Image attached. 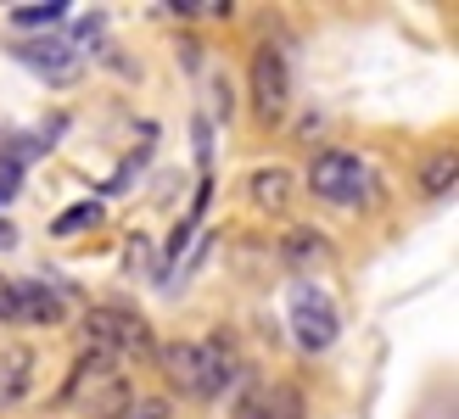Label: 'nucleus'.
<instances>
[{
  "mask_svg": "<svg viewBox=\"0 0 459 419\" xmlns=\"http://www.w3.org/2000/svg\"><path fill=\"white\" fill-rule=\"evenodd\" d=\"M364 184H370V168H364L353 151H319L314 168H308V191H314L319 201H336V207L359 201Z\"/></svg>",
  "mask_w": 459,
  "mask_h": 419,
  "instance_id": "7ed1b4c3",
  "label": "nucleus"
},
{
  "mask_svg": "<svg viewBox=\"0 0 459 419\" xmlns=\"http://www.w3.org/2000/svg\"><path fill=\"white\" fill-rule=\"evenodd\" d=\"M252 101H258L264 118H281V112L291 107V73H286V56L281 51H264L252 56Z\"/></svg>",
  "mask_w": 459,
  "mask_h": 419,
  "instance_id": "20e7f679",
  "label": "nucleus"
},
{
  "mask_svg": "<svg viewBox=\"0 0 459 419\" xmlns=\"http://www.w3.org/2000/svg\"><path fill=\"white\" fill-rule=\"evenodd\" d=\"M12 241H17V229H12V224H0V252H6Z\"/></svg>",
  "mask_w": 459,
  "mask_h": 419,
  "instance_id": "4be33fe9",
  "label": "nucleus"
},
{
  "mask_svg": "<svg viewBox=\"0 0 459 419\" xmlns=\"http://www.w3.org/2000/svg\"><path fill=\"white\" fill-rule=\"evenodd\" d=\"M22 62H29V67H39V73H51V79H67V73H74V51H67L62 39L29 45V51H22Z\"/></svg>",
  "mask_w": 459,
  "mask_h": 419,
  "instance_id": "f8f14e48",
  "label": "nucleus"
},
{
  "mask_svg": "<svg viewBox=\"0 0 459 419\" xmlns=\"http://www.w3.org/2000/svg\"><path fill=\"white\" fill-rule=\"evenodd\" d=\"M196 369H202V398H219L224 386L241 381V358H236V346L224 336H208L196 346Z\"/></svg>",
  "mask_w": 459,
  "mask_h": 419,
  "instance_id": "39448f33",
  "label": "nucleus"
},
{
  "mask_svg": "<svg viewBox=\"0 0 459 419\" xmlns=\"http://www.w3.org/2000/svg\"><path fill=\"white\" fill-rule=\"evenodd\" d=\"M12 319H17V286L0 274V324H12Z\"/></svg>",
  "mask_w": 459,
  "mask_h": 419,
  "instance_id": "6ab92c4d",
  "label": "nucleus"
},
{
  "mask_svg": "<svg viewBox=\"0 0 459 419\" xmlns=\"http://www.w3.org/2000/svg\"><path fill=\"white\" fill-rule=\"evenodd\" d=\"M236 419H269V408H264V398H241V408H236Z\"/></svg>",
  "mask_w": 459,
  "mask_h": 419,
  "instance_id": "aec40b11",
  "label": "nucleus"
},
{
  "mask_svg": "<svg viewBox=\"0 0 459 419\" xmlns=\"http://www.w3.org/2000/svg\"><path fill=\"white\" fill-rule=\"evenodd\" d=\"M454 179H459V157H454V146H448V151H437V157L426 162L420 191H426V196H448V191H454Z\"/></svg>",
  "mask_w": 459,
  "mask_h": 419,
  "instance_id": "4468645a",
  "label": "nucleus"
},
{
  "mask_svg": "<svg viewBox=\"0 0 459 419\" xmlns=\"http://www.w3.org/2000/svg\"><path fill=\"white\" fill-rule=\"evenodd\" d=\"M17 196V174H6V168H0V207H6Z\"/></svg>",
  "mask_w": 459,
  "mask_h": 419,
  "instance_id": "412c9836",
  "label": "nucleus"
},
{
  "mask_svg": "<svg viewBox=\"0 0 459 419\" xmlns=\"http://www.w3.org/2000/svg\"><path fill=\"white\" fill-rule=\"evenodd\" d=\"M17 319L22 324H56L62 319V296L51 286H39V279H22L17 286Z\"/></svg>",
  "mask_w": 459,
  "mask_h": 419,
  "instance_id": "0eeeda50",
  "label": "nucleus"
},
{
  "mask_svg": "<svg viewBox=\"0 0 459 419\" xmlns=\"http://www.w3.org/2000/svg\"><path fill=\"white\" fill-rule=\"evenodd\" d=\"M112 375H118V369H112V358H101V353H90V346H84V353L74 358V375H67V386H62V398H56V403L74 408V403H84L96 386H107Z\"/></svg>",
  "mask_w": 459,
  "mask_h": 419,
  "instance_id": "423d86ee",
  "label": "nucleus"
},
{
  "mask_svg": "<svg viewBox=\"0 0 459 419\" xmlns=\"http://www.w3.org/2000/svg\"><path fill=\"white\" fill-rule=\"evenodd\" d=\"M124 419H174V414H169V403H163V398H146V403H129V408H124Z\"/></svg>",
  "mask_w": 459,
  "mask_h": 419,
  "instance_id": "a211bd4d",
  "label": "nucleus"
},
{
  "mask_svg": "<svg viewBox=\"0 0 459 419\" xmlns=\"http://www.w3.org/2000/svg\"><path fill=\"white\" fill-rule=\"evenodd\" d=\"M67 0H45V6H12V29H62L67 22Z\"/></svg>",
  "mask_w": 459,
  "mask_h": 419,
  "instance_id": "ddd939ff",
  "label": "nucleus"
},
{
  "mask_svg": "<svg viewBox=\"0 0 459 419\" xmlns=\"http://www.w3.org/2000/svg\"><path fill=\"white\" fill-rule=\"evenodd\" d=\"M336 308H331V296L319 291V286H291V336H297V346L303 353H325V346L336 341Z\"/></svg>",
  "mask_w": 459,
  "mask_h": 419,
  "instance_id": "f03ea898",
  "label": "nucleus"
},
{
  "mask_svg": "<svg viewBox=\"0 0 459 419\" xmlns=\"http://www.w3.org/2000/svg\"><path fill=\"white\" fill-rule=\"evenodd\" d=\"M179 17H224L230 12V0H179V6H169Z\"/></svg>",
  "mask_w": 459,
  "mask_h": 419,
  "instance_id": "f3484780",
  "label": "nucleus"
},
{
  "mask_svg": "<svg viewBox=\"0 0 459 419\" xmlns=\"http://www.w3.org/2000/svg\"><path fill=\"white\" fill-rule=\"evenodd\" d=\"M286 196H291V174L286 168H258L252 174V201H258L264 213H281Z\"/></svg>",
  "mask_w": 459,
  "mask_h": 419,
  "instance_id": "9b49d317",
  "label": "nucleus"
},
{
  "mask_svg": "<svg viewBox=\"0 0 459 419\" xmlns=\"http://www.w3.org/2000/svg\"><path fill=\"white\" fill-rule=\"evenodd\" d=\"M101 224V201H74L67 213L51 224V235H79V229H96Z\"/></svg>",
  "mask_w": 459,
  "mask_h": 419,
  "instance_id": "dca6fc26",
  "label": "nucleus"
},
{
  "mask_svg": "<svg viewBox=\"0 0 459 419\" xmlns=\"http://www.w3.org/2000/svg\"><path fill=\"white\" fill-rule=\"evenodd\" d=\"M84 336H90V353H101V358H146L152 353V330L134 313L124 308H90L84 319Z\"/></svg>",
  "mask_w": 459,
  "mask_h": 419,
  "instance_id": "f257e3e1",
  "label": "nucleus"
},
{
  "mask_svg": "<svg viewBox=\"0 0 459 419\" xmlns=\"http://www.w3.org/2000/svg\"><path fill=\"white\" fill-rule=\"evenodd\" d=\"M124 408H129V386H124V375H112L107 386H96L84 398V419H124Z\"/></svg>",
  "mask_w": 459,
  "mask_h": 419,
  "instance_id": "9d476101",
  "label": "nucleus"
},
{
  "mask_svg": "<svg viewBox=\"0 0 459 419\" xmlns=\"http://www.w3.org/2000/svg\"><path fill=\"white\" fill-rule=\"evenodd\" d=\"M286 258L297 269H314V263H325V241H319L314 229H291V235H286Z\"/></svg>",
  "mask_w": 459,
  "mask_h": 419,
  "instance_id": "2eb2a0df",
  "label": "nucleus"
},
{
  "mask_svg": "<svg viewBox=\"0 0 459 419\" xmlns=\"http://www.w3.org/2000/svg\"><path fill=\"white\" fill-rule=\"evenodd\" d=\"M163 375H169L179 391L202 398V369H196V346H191V341H169V346H163Z\"/></svg>",
  "mask_w": 459,
  "mask_h": 419,
  "instance_id": "1a4fd4ad",
  "label": "nucleus"
},
{
  "mask_svg": "<svg viewBox=\"0 0 459 419\" xmlns=\"http://www.w3.org/2000/svg\"><path fill=\"white\" fill-rule=\"evenodd\" d=\"M29 381H34V353L29 346H6V353H0V408L17 403L22 391H29Z\"/></svg>",
  "mask_w": 459,
  "mask_h": 419,
  "instance_id": "6e6552de",
  "label": "nucleus"
}]
</instances>
